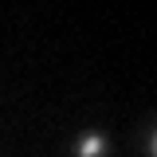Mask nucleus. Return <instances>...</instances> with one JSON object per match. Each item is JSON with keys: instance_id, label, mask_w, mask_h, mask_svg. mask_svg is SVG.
<instances>
[{"instance_id": "f257e3e1", "label": "nucleus", "mask_w": 157, "mask_h": 157, "mask_svg": "<svg viewBox=\"0 0 157 157\" xmlns=\"http://www.w3.org/2000/svg\"><path fill=\"white\" fill-rule=\"evenodd\" d=\"M98 153H102V137H86L78 145V157H98Z\"/></svg>"}]
</instances>
